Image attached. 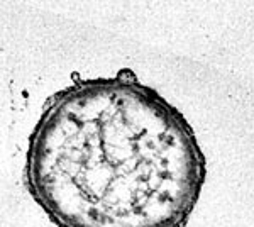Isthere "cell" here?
Here are the masks:
<instances>
[{"label": "cell", "mask_w": 254, "mask_h": 227, "mask_svg": "<svg viewBox=\"0 0 254 227\" xmlns=\"http://www.w3.org/2000/svg\"><path fill=\"white\" fill-rule=\"evenodd\" d=\"M207 159L187 117L130 70L48 98L24 185L58 227H185Z\"/></svg>", "instance_id": "cell-1"}]
</instances>
